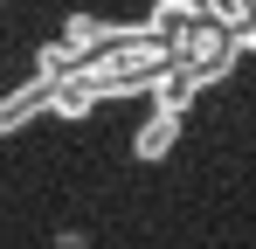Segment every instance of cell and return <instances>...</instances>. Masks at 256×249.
Returning <instances> with one entry per match:
<instances>
[{
  "label": "cell",
  "instance_id": "obj_1",
  "mask_svg": "<svg viewBox=\"0 0 256 249\" xmlns=\"http://www.w3.org/2000/svg\"><path fill=\"white\" fill-rule=\"evenodd\" d=\"M48 83L56 76H35V83H21V90H7L0 97V132H21V124H35L48 111Z\"/></svg>",
  "mask_w": 256,
  "mask_h": 249
},
{
  "label": "cell",
  "instance_id": "obj_2",
  "mask_svg": "<svg viewBox=\"0 0 256 249\" xmlns=\"http://www.w3.org/2000/svg\"><path fill=\"white\" fill-rule=\"evenodd\" d=\"M173 138H180V111H173V104H160L152 118L138 124V138H132V152H138V160H160V152H173Z\"/></svg>",
  "mask_w": 256,
  "mask_h": 249
},
{
  "label": "cell",
  "instance_id": "obj_3",
  "mask_svg": "<svg viewBox=\"0 0 256 249\" xmlns=\"http://www.w3.org/2000/svg\"><path fill=\"white\" fill-rule=\"evenodd\" d=\"M208 21H222V28H242V21H256V0H208Z\"/></svg>",
  "mask_w": 256,
  "mask_h": 249
},
{
  "label": "cell",
  "instance_id": "obj_4",
  "mask_svg": "<svg viewBox=\"0 0 256 249\" xmlns=\"http://www.w3.org/2000/svg\"><path fill=\"white\" fill-rule=\"evenodd\" d=\"M160 14L180 28V21H201V14H208V0H160Z\"/></svg>",
  "mask_w": 256,
  "mask_h": 249
}]
</instances>
